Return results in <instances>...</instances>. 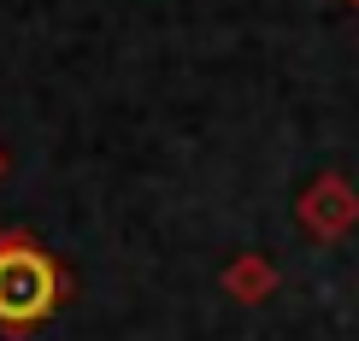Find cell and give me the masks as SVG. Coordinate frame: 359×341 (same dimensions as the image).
I'll return each instance as SVG.
<instances>
[{"label":"cell","instance_id":"6da1fadb","mask_svg":"<svg viewBox=\"0 0 359 341\" xmlns=\"http://www.w3.org/2000/svg\"><path fill=\"white\" fill-rule=\"evenodd\" d=\"M65 300V271L41 242L0 230V330H36Z\"/></svg>","mask_w":359,"mask_h":341},{"label":"cell","instance_id":"7a4b0ae2","mask_svg":"<svg viewBox=\"0 0 359 341\" xmlns=\"http://www.w3.org/2000/svg\"><path fill=\"white\" fill-rule=\"evenodd\" d=\"M294 218H301V230L318 235V242H341V235L359 224V195H353V183H348V176H336V171L312 176L306 195L294 200Z\"/></svg>","mask_w":359,"mask_h":341},{"label":"cell","instance_id":"3957f363","mask_svg":"<svg viewBox=\"0 0 359 341\" xmlns=\"http://www.w3.org/2000/svg\"><path fill=\"white\" fill-rule=\"evenodd\" d=\"M224 294L230 300H242V306H259V300H271L277 294V265L265 259V253H236L230 265H224Z\"/></svg>","mask_w":359,"mask_h":341},{"label":"cell","instance_id":"277c9868","mask_svg":"<svg viewBox=\"0 0 359 341\" xmlns=\"http://www.w3.org/2000/svg\"><path fill=\"white\" fill-rule=\"evenodd\" d=\"M0 176H6V153H0Z\"/></svg>","mask_w":359,"mask_h":341},{"label":"cell","instance_id":"5b68a950","mask_svg":"<svg viewBox=\"0 0 359 341\" xmlns=\"http://www.w3.org/2000/svg\"><path fill=\"white\" fill-rule=\"evenodd\" d=\"M353 6H359V0H353Z\"/></svg>","mask_w":359,"mask_h":341}]
</instances>
